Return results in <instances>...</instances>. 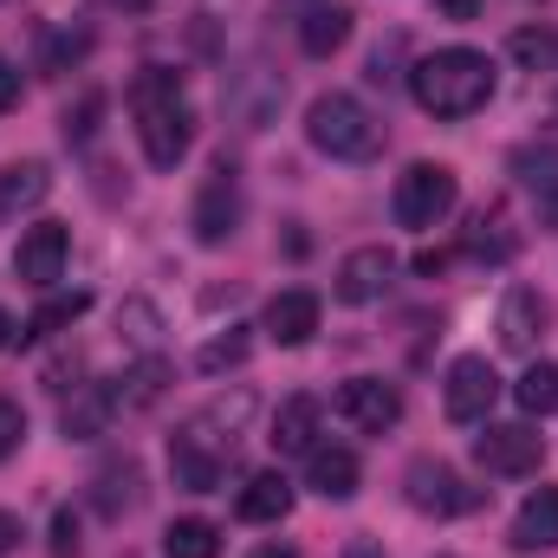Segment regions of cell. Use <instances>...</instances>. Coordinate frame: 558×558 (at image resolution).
<instances>
[{"mask_svg":"<svg viewBox=\"0 0 558 558\" xmlns=\"http://www.w3.org/2000/svg\"><path fill=\"white\" fill-rule=\"evenodd\" d=\"M494 85H500V72H494V59L474 52V46H441V52L416 59V72H410V98H416L428 118H448V124L487 111Z\"/></svg>","mask_w":558,"mask_h":558,"instance_id":"cell-1","label":"cell"},{"mask_svg":"<svg viewBox=\"0 0 558 558\" xmlns=\"http://www.w3.org/2000/svg\"><path fill=\"white\" fill-rule=\"evenodd\" d=\"M131 111H137L143 156H149L156 169H175V162L189 156V143H195V111L182 105V85H175V72H162V65H143L137 78H131Z\"/></svg>","mask_w":558,"mask_h":558,"instance_id":"cell-2","label":"cell"},{"mask_svg":"<svg viewBox=\"0 0 558 558\" xmlns=\"http://www.w3.org/2000/svg\"><path fill=\"white\" fill-rule=\"evenodd\" d=\"M305 137H312V149H325L331 162H371V156L384 149V124H377V111H371L364 98H351V92H318V98L305 105Z\"/></svg>","mask_w":558,"mask_h":558,"instance_id":"cell-3","label":"cell"},{"mask_svg":"<svg viewBox=\"0 0 558 558\" xmlns=\"http://www.w3.org/2000/svg\"><path fill=\"white\" fill-rule=\"evenodd\" d=\"M454 202H461V175H454L448 162H410V169L397 175V195H390L397 221L416 228V234L422 228H435V221H448Z\"/></svg>","mask_w":558,"mask_h":558,"instance_id":"cell-4","label":"cell"},{"mask_svg":"<svg viewBox=\"0 0 558 558\" xmlns=\"http://www.w3.org/2000/svg\"><path fill=\"white\" fill-rule=\"evenodd\" d=\"M403 494H410L416 513H435V520H454V513H474V507H481V494L461 487V474H454L448 461H435V454H416V461H410Z\"/></svg>","mask_w":558,"mask_h":558,"instance_id":"cell-5","label":"cell"},{"mask_svg":"<svg viewBox=\"0 0 558 558\" xmlns=\"http://www.w3.org/2000/svg\"><path fill=\"white\" fill-rule=\"evenodd\" d=\"M247 422H254V390H228V397L202 403V410L182 422L175 435H182V441H195V448H208L215 461H228V454H234V441L247 435Z\"/></svg>","mask_w":558,"mask_h":558,"instance_id":"cell-6","label":"cell"},{"mask_svg":"<svg viewBox=\"0 0 558 558\" xmlns=\"http://www.w3.org/2000/svg\"><path fill=\"white\" fill-rule=\"evenodd\" d=\"M474 461L500 481H520V474H539L546 461V435L526 428V422H494L487 435H474Z\"/></svg>","mask_w":558,"mask_h":558,"instance_id":"cell-7","label":"cell"},{"mask_svg":"<svg viewBox=\"0 0 558 558\" xmlns=\"http://www.w3.org/2000/svg\"><path fill=\"white\" fill-rule=\"evenodd\" d=\"M189 228H195L202 247H221L241 228V175H234V162H215L208 169V182H202V195L189 208Z\"/></svg>","mask_w":558,"mask_h":558,"instance_id":"cell-8","label":"cell"},{"mask_svg":"<svg viewBox=\"0 0 558 558\" xmlns=\"http://www.w3.org/2000/svg\"><path fill=\"white\" fill-rule=\"evenodd\" d=\"M441 403H448V416L454 422H487V410L500 403V371H494L481 351L454 357L448 377H441Z\"/></svg>","mask_w":558,"mask_h":558,"instance_id":"cell-9","label":"cell"},{"mask_svg":"<svg viewBox=\"0 0 558 558\" xmlns=\"http://www.w3.org/2000/svg\"><path fill=\"white\" fill-rule=\"evenodd\" d=\"M65 260H72V228L65 221H33L20 234V247H13V274L26 279V286H39V292L59 286Z\"/></svg>","mask_w":558,"mask_h":558,"instance_id":"cell-10","label":"cell"},{"mask_svg":"<svg viewBox=\"0 0 558 558\" xmlns=\"http://www.w3.org/2000/svg\"><path fill=\"white\" fill-rule=\"evenodd\" d=\"M331 410L351 422V428H364V435H384V428L403 422V390L384 384V377H351V384H338V403Z\"/></svg>","mask_w":558,"mask_h":558,"instance_id":"cell-11","label":"cell"},{"mask_svg":"<svg viewBox=\"0 0 558 558\" xmlns=\"http://www.w3.org/2000/svg\"><path fill=\"white\" fill-rule=\"evenodd\" d=\"M390 279H397V254L377 241V247H351V254L338 260L331 292H338L344 305H371V299H384V292H390Z\"/></svg>","mask_w":558,"mask_h":558,"instance_id":"cell-12","label":"cell"},{"mask_svg":"<svg viewBox=\"0 0 558 558\" xmlns=\"http://www.w3.org/2000/svg\"><path fill=\"white\" fill-rule=\"evenodd\" d=\"M546 325H553V305H546V292H533V286H513V292L500 299V344H507V351L533 357V351H539V338H546Z\"/></svg>","mask_w":558,"mask_h":558,"instance_id":"cell-13","label":"cell"},{"mask_svg":"<svg viewBox=\"0 0 558 558\" xmlns=\"http://www.w3.org/2000/svg\"><path fill=\"white\" fill-rule=\"evenodd\" d=\"M357 481H364V461L351 454V448H312L305 454V487L318 494V500H351L357 494Z\"/></svg>","mask_w":558,"mask_h":558,"instance_id":"cell-14","label":"cell"},{"mask_svg":"<svg viewBox=\"0 0 558 558\" xmlns=\"http://www.w3.org/2000/svg\"><path fill=\"white\" fill-rule=\"evenodd\" d=\"M312 331H318V292H305V286L274 292V305H267V338L292 351V344H312Z\"/></svg>","mask_w":558,"mask_h":558,"instance_id":"cell-15","label":"cell"},{"mask_svg":"<svg viewBox=\"0 0 558 558\" xmlns=\"http://www.w3.org/2000/svg\"><path fill=\"white\" fill-rule=\"evenodd\" d=\"M118 416V390H105V384H78L72 390V403L59 410V428H65V441H98L105 428Z\"/></svg>","mask_w":558,"mask_h":558,"instance_id":"cell-16","label":"cell"},{"mask_svg":"<svg viewBox=\"0 0 558 558\" xmlns=\"http://www.w3.org/2000/svg\"><path fill=\"white\" fill-rule=\"evenodd\" d=\"M558 546V487H539L513 513V553H553Z\"/></svg>","mask_w":558,"mask_h":558,"instance_id":"cell-17","label":"cell"},{"mask_svg":"<svg viewBox=\"0 0 558 558\" xmlns=\"http://www.w3.org/2000/svg\"><path fill=\"white\" fill-rule=\"evenodd\" d=\"M234 513L247 520V526H274V520H286L292 513V481L286 474H247V487L234 494Z\"/></svg>","mask_w":558,"mask_h":558,"instance_id":"cell-18","label":"cell"},{"mask_svg":"<svg viewBox=\"0 0 558 558\" xmlns=\"http://www.w3.org/2000/svg\"><path fill=\"white\" fill-rule=\"evenodd\" d=\"M318 416H325L318 397H286L279 416H274V435H267L274 454H312L318 448Z\"/></svg>","mask_w":558,"mask_h":558,"instance_id":"cell-19","label":"cell"},{"mask_svg":"<svg viewBox=\"0 0 558 558\" xmlns=\"http://www.w3.org/2000/svg\"><path fill=\"white\" fill-rule=\"evenodd\" d=\"M46 195H52V169H46V162H7V169H0V221L39 208Z\"/></svg>","mask_w":558,"mask_h":558,"instance_id":"cell-20","label":"cell"},{"mask_svg":"<svg viewBox=\"0 0 558 558\" xmlns=\"http://www.w3.org/2000/svg\"><path fill=\"white\" fill-rule=\"evenodd\" d=\"M344 39H351V7H344V0H325V7H312V13L299 20V46H305L312 59H331Z\"/></svg>","mask_w":558,"mask_h":558,"instance_id":"cell-21","label":"cell"},{"mask_svg":"<svg viewBox=\"0 0 558 558\" xmlns=\"http://www.w3.org/2000/svg\"><path fill=\"white\" fill-rule=\"evenodd\" d=\"M468 254H474V260H513V254H520V228H513V215H507L500 202L474 215V228H468Z\"/></svg>","mask_w":558,"mask_h":558,"instance_id":"cell-22","label":"cell"},{"mask_svg":"<svg viewBox=\"0 0 558 558\" xmlns=\"http://www.w3.org/2000/svg\"><path fill=\"white\" fill-rule=\"evenodd\" d=\"M169 474H175V487H189V494H215V487H221V474H228V461H215L208 448H195V441L169 435Z\"/></svg>","mask_w":558,"mask_h":558,"instance_id":"cell-23","label":"cell"},{"mask_svg":"<svg viewBox=\"0 0 558 558\" xmlns=\"http://www.w3.org/2000/svg\"><path fill=\"white\" fill-rule=\"evenodd\" d=\"M513 175H520L546 208H558V143H526V149H513Z\"/></svg>","mask_w":558,"mask_h":558,"instance_id":"cell-24","label":"cell"},{"mask_svg":"<svg viewBox=\"0 0 558 558\" xmlns=\"http://www.w3.org/2000/svg\"><path fill=\"white\" fill-rule=\"evenodd\" d=\"M137 461H111V468H98V481H92V500H98V513H131L137 507Z\"/></svg>","mask_w":558,"mask_h":558,"instance_id":"cell-25","label":"cell"},{"mask_svg":"<svg viewBox=\"0 0 558 558\" xmlns=\"http://www.w3.org/2000/svg\"><path fill=\"white\" fill-rule=\"evenodd\" d=\"M162 553L169 558H221V526L215 520H169V533H162Z\"/></svg>","mask_w":558,"mask_h":558,"instance_id":"cell-26","label":"cell"},{"mask_svg":"<svg viewBox=\"0 0 558 558\" xmlns=\"http://www.w3.org/2000/svg\"><path fill=\"white\" fill-rule=\"evenodd\" d=\"M85 305H92V292H52L33 318H26V331H20V344L26 338H52V331H65V325H78L85 318Z\"/></svg>","mask_w":558,"mask_h":558,"instance_id":"cell-27","label":"cell"},{"mask_svg":"<svg viewBox=\"0 0 558 558\" xmlns=\"http://www.w3.org/2000/svg\"><path fill=\"white\" fill-rule=\"evenodd\" d=\"M247 351H254V338H247V325H228L221 338H208V344L195 351V371H202V377H221V371H234V364H247Z\"/></svg>","mask_w":558,"mask_h":558,"instance_id":"cell-28","label":"cell"},{"mask_svg":"<svg viewBox=\"0 0 558 558\" xmlns=\"http://www.w3.org/2000/svg\"><path fill=\"white\" fill-rule=\"evenodd\" d=\"M513 397H520V410H526V416H553V410H558V364H553V357L526 364V377L513 384Z\"/></svg>","mask_w":558,"mask_h":558,"instance_id":"cell-29","label":"cell"},{"mask_svg":"<svg viewBox=\"0 0 558 558\" xmlns=\"http://www.w3.org/2000/svg\"><path fill=\"white\" fill-rule=\"evenodd\" d=\"M507 52H513V59H520L526 72H546V65L558 59V39L546 33V26H520V33L507 39Z\"/></svg>","mask_w":558,"mask_h":558,"instance_id":"cell-30","label":"cell"},{"mask_svg":"<svg viewBox=\"0 0 558 558\" xmlns=\"http://www.w3.org/2000/svg\"><path fill=\"white\" fill-rule=\"evenodd\" d=\"M20 441H26V410H20L13 397H0V461H13Z\"/></svg>","mask_w":558,"mask_h":558,"instance_id":"cell-31","label":"cell"},{"mask_svg":"<svg viewBox=\"0 0 558 558\" xmlns=\"http://www.w3.org/2000/svg\"><path fill=\"white\" fill-rule=\"evenodd\" d=\"M98 118H105V98H98V92H85V98H78V111H65V137L85 143L92 131H98Z\"/></svg>","mask_w":558,"mask_h":558,"instance_id":"cell-32","label":"cell"},{"mask_svg":"<svg viewBox=\"0 0 558 558\" xmlns=\"http://www.w3.org/2000/svg\"><path fill=\"white\" fill-rule=\"evenodd\" d=\"M52 558H78V513L72 507L52 513Z\"/></svg>","mask_w":558,"mask_h":558,"instance_id":"cell-33","label":"cell"},{"mask_svg":"<svg viewBox=\"0 0 558 558\" xmlns=\"http://www.w3.org/2000/svg\"><path fill=\"white\" fill-rule=\"evenodd\" d=\"M20 105V72H13V59H0V111H13Z\"/></svg>","mask_w":558,"mask_h":558,"instance_id":"cell-34","label":"cell"},{"mask_svg":"<svg viewBox=\"0 0 558 558\" xmlns=\"http://www.w3.org/2000/svg\"><path fill=\"white\" fill-rule=\"evenodd\" d=\"M20 539H26V526H20V513H7V507H0V558L13 553Z\"/></svg>","mask_w":558,"mask_h":558,"instance_id":"cell-35","label":"cell"},{"mask_svg":"<svg viewBox=\"0 0 558 558\" xmlns=\"http://www.w3.org/2000/svg\"><path fill=\"white\" fill-rule=\"evenodd\" d=\"M435 7H441L448 20H474V13H481V0H435Z\"/></svg>","mask_w":558,"mask_h":558,"instance_id":"cell-36","label":"cell"},{"mask_svg":"<svg viewBox=\"0 0 558 558\" xmlns=\"http://www.w3.org/2000/svg\"><path fill=\"white\" fill-rule=\"evenodd\" d=\"M7 344H20V325H13V318L0 312V351H7Z\"/></svg>","mask_w":558,"mask_h":558,"instance_id":"cell-37","label":"cell"},{"mask_svg":"<svg viewBox=\"0 0 558 558\" xmlns=\"http://www.w3.org/2000/svg\"><path fill=\"white\" fill-rule=\"evenodd\" d=\"M111 7H124V13H149L156 0H111Z\"/></svg>","mask_w":558,"mask_h":558,"instance_id":"cell-38","label":"cell"},{"mask_svg":"<svg viewBox=\"0 0 558 558\" xmlns=\"http://www.w3.org/2000/svg\"><path fill=\"white\" fill-rule=\"evenodd\" d=\"M254 558H299V553H292V546H260Z\"/></svg>","mask_w":558,"mask_h":558,"instance_id":"cell-39","label":"cell"},{"mask_svg":"<svg viewBox=\"0 0 558 558\" xmlns=\"http://www.w3.org/2000/svg\"><path fill=\"white\" fill-rule=\"evenodd\" d=\"M344 558H377V553H371V539H357V546H351Z\"/></svg>","mask_w":558,"mask_h":558,"instance_id":"cell-40","label":"cell"}]
</instances>
